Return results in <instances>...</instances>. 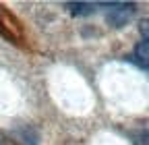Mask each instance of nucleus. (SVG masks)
<instances>
[{
	"instance_id": "obj_4",
	"label": "nucleus",
	"mask_w": 149,
	"mask_h": 145,
	"mask_svg": "<svg viewBox=\"0 0 149 145\" xmlns=\"http://www.w3.org/2000/svg\"><path fill=\"white\" fill-rule=\"evenodd\" d=\"M72 13L77 15H83V13H91L93 10V4H85V2H77V4H68Z\"/></svg>"
},
{
	"instance_id": "obj_5",
	"label": "nucleus",
	"mask_w": 149,
	"mask_h": 145,
	"mask_svg": "<svg viewBox=\"0 0 149 145\" xmlns=\"http://www.w3.org/2000/svg\"><path fill=\"white\" fill-rule=\"evenodd\" d=\"M139 31L143 33V38L149 42V19H143V21L139 23Z\"/></svg>"
},
{
	"instance_id": "obj_3",
	"label": "nucleus",
	"mask_w": 149,
	"mask_h": 145,
	"mask_svg": "<svg viewBox=\"0 0 149 145\" xmlns=\"http://www.w3.org/2000/svg\"><path fill=\"white\" fill-rule=\"evenodd\" d=\"M133 141H135V145H149V131L133 133Z\"/></svg>"
},
{
	"instance_id": "obj_1",
	"label": "nucleus",
	"mask_w": 149,
	"mask_h": 145,
	"mask_svg": "<svg viewBox=\"0 0 149 145\" xmlns=\"http://www.w3.org/2000/svg\"><path fill=\"white\" fill-rule=\"evenodd\" d=\"M135 13V4H112V10L108 13V23L112 27H122Z\"/></svg>"
},
{
	"instance_id": "obj_2",
	"label": "nucleus",
	"mask_w": 149,
	"mask_h": 145,
	"mask_svg": "<svg viewBox=\"0 0 149 145\" xmlns=\"http://www.w3.org/2000/svg\"><path fill=\"white\" fill-rule=\"evenodd\" d=\"M135 58H137V62H139L141 66L149 68V42H147V40H145V42H139V44L135 46Z\"/></svg>"
}]
</instances>
